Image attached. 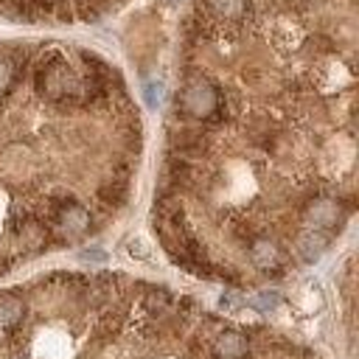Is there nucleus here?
Here are the masks:
<instances>
[{"instance_id": "obj_2", "label": "nucleus", "mask_w": 359, "mask_h": 359, "mask_svg": "<svg viewBox=\"0 0 359 359\" xmlns=\"http://www.w3.org/2000/svg\"><path fill=\"white\" fill-rule=\"evenodd\" d=\"M0 359H325L123 275L56 272L0 289Z\"/></svg>"}, {"instance_id": "obj_1", "label": "nucleus", "mask_w": 359, "mask_h": 359, "mask_svg": "<svg viewBox=\"0 0 359 359\" xmlns=\"http://www.w3.org/2000/svg\"><path fill=\"white\" fill-rule=\"evenodd\" d=\"M140 115L95 53L45 48L0 93V278L98 233L132 196Z\"/></svg>"}]
</instances>
